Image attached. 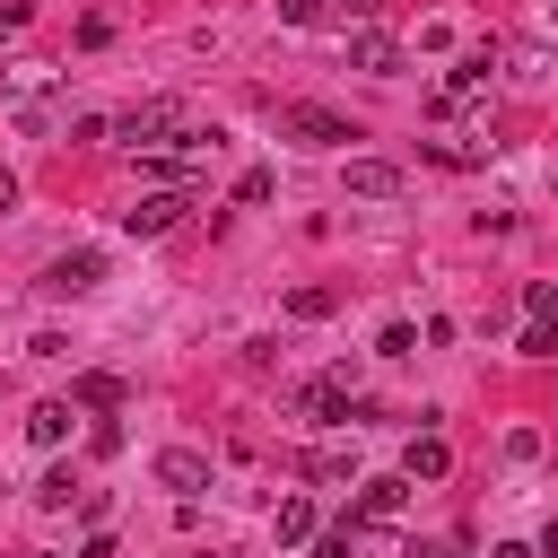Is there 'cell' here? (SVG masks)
<instances>
[{
  "mask_svg": "<svg viewBox=\"0 0 558 558\" xmlns=\"http://www.w3.org/2000/svg\"><path fill=\"white\" fill-rule=\"evenodd\" d=\"M192 122H183V105L174 96H148V105H131L122 122H113V140H131V148H166V140H183Z\"/></svg>",
  "mask_w": 558,
  "mask_h": 558,
  "instance_id": "6da1fadb",
  "label": "cell"
},
{
  "mask_svg": "<svg viewBox=\"0 0 558 558\" xmlns=\"http://www.w3.org/2000/svg\"><path fill=\"white\" fill-rule=\"evenodd\" d=\"M279 131H288L296 148H340V140H357V122L331 113V105H279Z\"/></svg>",
  "mask_w": 558,
  "mask_h": 558,
  "instance_id": "7a4b0ae2",
  "label": "cell"
},
{
  "mask_svg": "<svg viewBox=\"0 0 558 558\" xmlns=\"http://www.w3.org/2000/svg\"><path fill=\"white\" fill-rule=\"evenodd\" d=\"M296 410H305L314 427H349V410H357V401H349V366H340V375H314V384H296Z\"/></svg>",
  "mask_w": 558,
  "mask_h": 558,
  "instance_id": "3957f363",
  "label": "cell"
},
{
  "mask_svg": "<svg viewBox=\"0 0 558 558\" xmlns=\"http://www.w3.org/2000/svg\"><path fill=\"white\" fill-rule=\"evenodd\" d=\"M157 488H174V497H201V488H209V453H192V445H166V453H157Z\"/></svg>",
  "mask_w": 558,
  "mask_h": 558,
  "instance_id": "277c9868",
  "label": "cell"
},
{
  "mask_svg": "<svg viewBox=\"0 0 558 558\" xmlns=\"http://www.w3.org/2000/svg\"><path fill=\"white\" fill-rule=\"evenodd\" d=\"M183 209H192V201H183V192H140V201H131V209H122V227H131V235H166V227H174V218H183Z\"/></svg>",
  "mask_w": 558,
  "mask_h": 558,
  "instance_id": "5b68a950",
  "label": "cell"
},
{
  "mask_svg": "<svg viewBox=\"0 0 558 558\" xmlns=\"http://www.w3.org/2000/svg\"><path fill=\"white\" fill-rule=\"evenodd\" d=\"M96 279H105V253H96V244H78V253H61V262H52V279H44V288H61V296H87Z\"/></svg>",
  "mask_w": 558,
  "mask_h": 558,
  "instance_id": "8992f818",
  "label": "cell"
},
{
  "mask_svg": "<svg viewBox=\"0 0 558 558\" xmlns=\"http://www.w3.org/2000/svg\"><path fill=\"white\" fill-rule=\"evenodd\" d=\"M349 192H357V201H401V166H384V157H349Z\"/></svg>",
  "mask_w": 558,
  "mask_h": 558,
  "instance_id": "52a82bcc",
  "label": "cell"
},
{
  "mask_svg": "<svg viewBox=\"0 0 558 558\" xmlns=\"http://www.w3.org/2000/svg\"><path fill=\"white\" fill-rule=\"evenodd\" d=\"M401 506H410V480H366L357 488V514L366 523H401Z\"/></svg>",
  "mask_w": 558,
  "mask_h": 558,
  "instance_id": "ba28073f",
  "label": "cell"
},
{
  "mask_svg": "<svg viewBox=\"0 0 558 558\" xmlns=\"http://www.w3.org/2000/svg\"><path fill=\"white\" fill-rule=\"evenodd\" d=\"M445 471H453L445 436H410V453H401V480H445Z\"/></svg>",
  "mask_w": 558,
  "mask_h": 558,
  "instance_id": "9c48e42d",
  "label": "cell"
},
{
  "mask_svg": "<svg viewBox=\"0 0 558 558\" xmlns=\"http://www.w3.org/2000/svg\"><path fill=\"white\" fill-rule=\"evenodd\" d=\"M349 61H357V70H375V78H392V70H401V44H392V35H375V26H366V35H357V44H349Z\"/></svg>",
  "mask_w": 558,
  "mask_h": 558,
  "instance_id": "30bf717a",
  "label": "cell"
},
{
  "mask_svg": "<svg viewBox=\"0 0 558 558\" xmlns=\"http://www.w3.org/2000/svg\"><path fill=\"white\" fill-rule=\"evenodd\" d=\"M26 436H35L44 453H52V445L70 436V401H35V410H26Z\"/></svg>",
  "mask_w": 558,
  "mask_h": 558,
  "instance_id": "8fae6325",
  "label": "cell"
},
{
  "mask_svg": "<svg viewBox=\"0 0 558 558\" xmlns=\"http://www.w3.org/2000/svg\"><path fill=\"white\" fill-rule=\"evenodd\" d=\"M70 401H78V410H122V375H78Z\"/></svg>",
  "mask_w": 558,
  "mask_h": 558,
  "instance_id": "7c38bea8",
  "label": "cell"
},
{
  "mask_svg": "<svg viewBox=\"0 0 558 558\" xmlns=\"http://www.w3.org/2000/svg\"><path fill=\"white\" fill-rule=\"evenodd\" d=\"M270 532H279V549L314 541V506H305V497H279V523H270Z\"/></svg>",
  "mask_w": 558,
  "mask_h": 558,
  "instance_id": "4fadbf2b",
  "label": "cell"
},
{
  "mask_svg": "<svg viewBox=\"0 0 558 558\" xmlns=\"http://www.w3.org/2000/svg\"><path fill=\"white\" fill-rule=\"evenodd\" d=\"M270 192H279V174H270V166H244V174H235V201H244V209H262Z\"/></svg>",
  "mask_w": 558,
  "mask_h": 558,
  "instance_id": "5bb4252c",
  "label": "cell"
},
{
  "mask_svg": "<svg viewBox=\"0 0 558 558\" xmlns=\"http://www.w3.org/2000/svg\"><path fill=\"white\" fill-rule=\"evenodd\" d=\"M331 305H340V288H296V296H288V314H296V323H323Z\"/></svg>",
  "mask_w": 558,
  "mask_h": 558,
  "instance_id": "9a60e30c",
  "label": "cell"
},
{
  "mask_svg": "<svg viewBox=\"0 0 558 558\" xmlns=\"http://www.w3.org/2000/svg\"><path fill=\"white\" fill-rule=\"evenodd\" d=\"M523 314H532V323H558V288L532 279V288H523Z\"/></svg>",
  "mask_w": 558,
  "mask_h": 558,
  "instance_id": "2e32d148",
  "label": "cell"
},
{
  "mask_svg": "<svg viewBox=\"0 0 558 558\" xmlns=\"http://www.w3.org/2000/svg\"><path fill=\"white\" fill-rule=\"evenodd\" d=\"M514 349H523V357H558V323H523Z\"/></svg>",
  "mask_w": 558,
  "mask_h": 558,
  "instance_id": "e0dca14e",
  "label": "cell"
},
{
  "mask_svg": "<svg viewBox=\"0 0 558 558\" xmlns=\"http://www.w3.org/2000/svg\"><path fill=\"white\" fill-rule=\"evenodd\" d=\"M35 506H78V488H70V471H44V480H35Z\"/></svg>",
  "mask_w": 558,
  "mask_h": 558,
  "instance_id": "ac0fdd59",
  "label": "cell"
},
{
  "mask_svg": "<svg viewBox=\"0 0 558 558\" xmlns=\"http://www.w3.org/2000/svg\"><path fill=\"white\" fill-rule=\"evenodd\" d=\"M314 558H357V523H340V532H323V541H314Z\"/></svg>",
  "mask_w": 558,
  "mask_h": 558,
  "instance_id": "d6986e66",
  "label": "cell"
},
{
  "mask_svg": "<svg viewBox=\"0 0 558 558\" xmlns=\"http://www.w3.org/2000/svg\"><path fill=\"white\" fill-rule=\"evenodd\" d=\"M279 17L288 26H323V0H279Z\"/></svg>",
  "mask_w": 558,
  "mask_h": 558,
  "instance_id": "ffe728a7",
  "label": "cell"
},
{
  "mask_svg": "<svg viewBox=\"0 0 558 558\" xmlns=\"http://www.w3.org/2000/svg\"><path fill=\"white\" fill-rule=\"evenodd\" d=\"M17 26H26V0H9V9H0V35H17Z\"/></svg>",
  "mask_w": 558,
  "mask_h": 558,
  "instance_id": "44dd1931",
  "label": "cell"
},
{
  "mask_svg": "<svg viewBox=\"0 0 558 558\" xmlns=\"http://www.w3.org/2000/svg\"><path fill=\"white\" fill-rule=\"evenodd\" d=\"M375 9H384V0H340V17H375Z\"/></svg>",
  "mask_w": 558,
  "mask_h": 558,
  "instance_id": "7402d4cb",
  "label": "cell"
},
{
  "mask_svg": "<svg viewBox=\"0 0 558 558\" xmlns=\"http://www.w3.org/2000/svg\"><path fill=\"white\" fill-rule=\"evenodd\" d=\"M488 558H541V549H523V541H497V549H488Z\"/></svg>",
  "mask_w": 558,
  "mask_h": 558,
  "instance_id": "603a6c76",
  "label": "cell"
},
{
  "mask_svg": "<svg viewBox=\"0 0 558 558\" xmlns=\"http://www.w3.org/2000/svg\"><path fill=\"white\" fill-rule=\"evenodd\" d=\"M0 209H17V174L9 166H0Z\"/></svg>",
  "mask_w": 558,
  "mask_h": 558,
  "instance_id": "cb8c5ba5",
  "label": "cell"
},
{
  "mask_svg": "<svg viewBox=\"0 0 558 558\" xmlns=\"http://www.w3.org/2000/svg\"><path fill=\"white\" fill-rule=\"evenodd\" d=\"M410 558H453V549H445V541H427V549H410Z\"/></svg>",
  "mask_w": 558,
  "mask_h": 558,
  "instance_id": "d4e9b609",
  "label": "cell"
},
{
  "mask_svg": "<svg viewBox=\"0 0 558 558\" xmlns=\"http://www.w3.org/2000/svg\"><path fill=\"white\" fill-rule=\"evenodd\" d=\"M549 26H558V0H549Z\"/></svg>",
  "mask_w": 558,
  "mask_h": 558,
  "instance_id": "484cf974",
  "label": "cell"
},
{
  "mask_svg": "<svg viewBox=\"0 0 558 558\" xmlns=\"http://www.w3.org/2000/svg\"><path fill=\"white\" fill-rule=\"evenodd\" d=\"M35 558H44V549H35Z\"/></svg>",
  "mask_w": 558,
  "mask_h": 558,
  "instance_id": "4316f807",
  "label": "cell"
}]
</instances>
